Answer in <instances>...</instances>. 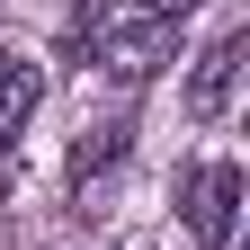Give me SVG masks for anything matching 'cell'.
I'll list each match as a JSON object with an SVG mask.
<instances>
[{"label": "cell", "instance_id": "cell-2", "mask_svg": "<svg viewBox=\"0 0 250 250\" xmlns=\"http://www.w3.org/2000/svg\"><path fill=\"white\" fill-rule=\"evenodd\" d=\"M241 224V170L232 161H206L197 188H188V232H197V250H224Z\"/></svg>", "mask_w": 250, "mask_h": 250}, {"label": "cell", "instance_id": "cell-1", "mask_svg": "<svg viewBox=\"0 0 250 250\" xmlns=\"http://www.w3.org/2000/svg\"><path fill=\"white\" fill-rule=\"evenodd\" d=\"M89 54H99L116 81H152L161 62H179V27H170V18H134V27H107V36H89Z\"/></svg>", "mask_w": 250, "mask_h": 250}, {"label": "cell", "instance_id": "cell-3", "mask_svg": "<svg viewBox=\"0 0 250 250\" xmlns=\"http://www.w3.org/2000/svg\"><path fill=\"white\" fill-rule=\"evenodd\" d=\"M241 54H250V36H241V27H232V36H214V45L197 54V72H188V116H197V125H214V116L232 107V81H241Z\"/></svg>", "mask_w": 250, "mask_h": 250}, {"label": "cell", "instance_id": "cell-5", "mask_svg": "<svg viewBox=\"0 0 250 250\" xmlns=\"http://www.w3.org/2000/svg\"><path fill=\"white\" fill-rule=\"evenodd\" d=\"M125 161V125H89V134L72 143V188H89L99 170H116Z\"/></svg>", "mask_w": 250, "mask_h": 250}, {"label": "cell", "instance_id": "cell-4", "mask_svg": "<svg viewBox=\"0 0 250 250\" xmlns=\"http://www.w3.org/2000/svg\"><path fill=\"white\" fill-rule=\"evenodd\" d=\"M36 99H45V81H36V62L0 45V161H9V152H18V134H27V116H36Z\"/></svg>", "mask_w": 250, "mask_h": 250}, {"label": "cell", "instance_id": "cell-6", "mask_svg": "<svg viewBox=\"0 0 250 250\" xmlns=\"http://www.w3.org/2000/svg\"><path fill=\"white\" fill-rule=\"evenodd\" d=\"M134 9H143V18H170V27H179L188 9H206V0H134Z\"/></svg>", "mask_w": 250, "mask_h": 250}]
</instances>
